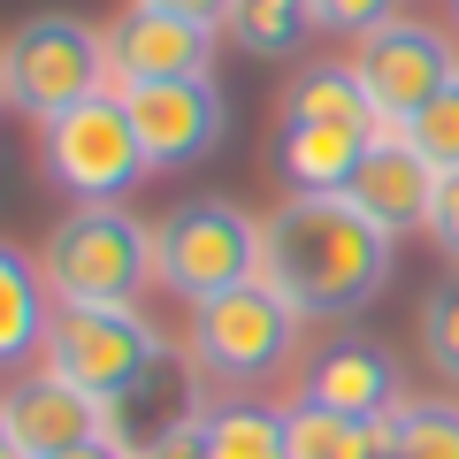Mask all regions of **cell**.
Masks as SVG:
<instances>
[{
	"label": "cell",
	"mask_w": 459,
	"mask_h": 459,
	"mask_svg": "<svg viewBox=\"0 0 459 459\" xmlns=\"http://www.w3.org/2000/svg\"><path fill=\"white\" fill-rule=\"evenodd\" d=\"M146 8H169V16H192V23H214V31H222L238 0H146Z\"/></svg>",
	"instance_id": "cell-26"
},
{
	"label": "cell",
	"mask_w": 459,
	"mask_h": 459,
	"mask_svg": "<svg viewBox=\"0 0 459 459\" xmlns=\"http://www.w3.org/2000/svg\"><path fill=\"white\" fill-rule=\"evenodd\" d=\"M222 31L238 39L246 54H261V62H276V54H291L299 39L314 31V0H238Z\"/></svg>",
	"instance_id": "cell-18"
},
{
	"label": "cell",
	"mask_w": 459,
	"mask_h": 459,
	"mask_svg": "<svg viewBox=\"0 0 459 459\" xmlns=\"http://www.w3.org/2000/svg\"><path fill=\"white\" fill-rule=\"evenodd\" d=\"M437 161H429L421 146H413L406 123H391V115H376L368 123V161L352 169V184H344V199L360 214H376L391 238H406V230H429V214H437Z\"/></svg>",
	"instance_id": "cell-10"
},
{
	"label": "cell",
	"mask_w": 459,
	"mask_h": 459,
	"mask_svg": "<svg viewBox=\"0 0 459 459\" xmlns=\"http://www.w3.org/2000/svg\"><path fill=\"white\" fill-rule=\"evenodd\" d=\"M0 108H8V69H0Z\"/></svg>",
	"instance_id": "cell-29"
},
{
	"label": "cell",
	"mask_w": 459,
	"mask_h": 459,
	"mask_svg": "<svg viewBox=\"0 0 459 459\" xmlns=\"http://www.w3.org/2000/svg\"><path fill=\"white\" fill-rule=\"evenodd\" d=\"M54 459H131V444L123 437H92V444H77V452H54Z\"/></svg>",
	"instance_id": "cell-27"
},
{
	"label": "cell",
	"mask_w": 459,
	"mask_h": 459,
	"mask_svg": "<svg viewBox=\"0 0 459 459\" xmlns=\"http://www.w3.org/2000/svg\"><path fill=\"white\" fill-rule=\"evenodd\" d=\"M54 337V291H47V268H31V253H16L0 238V368L47 352Z\"/></svg>",
	"instance_id": "cell-14"
},
{
	"label": "cell",
	"mask_w": 459,
	"mask_h": 459,
	"mask_svg": "<svg viewBox=\"0 0 459 459\" xmlns=\"http://www.w3.org/2000/svg\"><path fill=\"white\" fill-rule=\"evenodd\" d=\"M307 123H329V131H368V123H376V108H368L352 62L307 69V77L291 84V100H283V131H307Z\"/></svg>",
	"instance_id": "cell-16"
},
{
	"label": "cell",
	"mask_w": 459,
	"mask_h": 459,
	"mask_svg": "<svg viewBox=\"0 0 459 459\" xmlns=\"http://www.w3.org/2000/svg\"><path fill=\"white\" fill-rule=\"evenodd\" d=\"M153 276L184 307H207V299L238 291V283L261 276V222L238 199H192V207L153 222Z\"/></svg>",
	"instance_id": "cell-4"
},
{
	"label": "cell",
	"mask_w": 459,
	"mask_h": 459,
	"mask_svg": "<svg viewBox=\"0 0 459 459\" xmlns=\"http://www.w3.org/2000/svg\"><path fill=\"white\" fill-rule=\"evenodd\" d=\"M283 459H391L376 421H352V413H329L314 398H299L283 413Z\"/></svg>",
	"instance_id": "cell-15"
},
{
	"label": "cell",
	"mask_w": 459,
	"mask_h": 459,
	"mask_svg": "<svg viewBox=\"0 0 459 459\" xmlns=\"http://www.w3.org/2000/svg\"><path fill=\"white\" fill-rule=\"evenodd\" d=\"M0 69H8V108L31 123H54L77 100L108 92V39L77 16H31L8 31Z\"/></svg>",
	"instance_id": "cell-5"
},
{
	"label": "cell",
	"mask_w": 459,
	"mask_h": 459,
	"mask_svg": "<svg viewBox=\"0 0 459 459\" xmlns=\"http://www.w3.org/2000/svg\"><path fill=\"white\" fill-rule=\"evenodd\" d=\"M360 161H368V131H329V123L283 131V177L299 192H344Z\"/></svg>",
	"instance_id": "cell-17"
},
{
	"label": "cell",
	"mask_w": 459,
	"mask_h": 459,
	"mask_svg": "<svg viewBox=\"0 0 459 459\" xmlns=\"http://www.w3.org/2000/svg\"><path fill=\"white\" fill-rule=\"evenodd\" d=\"M452 47H444L429 23H376L368 39H352V77H360L368 108L391 115V123H413L429 100L452 84Z\"/></svg>",
	"instance_id": "cell-8"
},
{
	"label": "cell",
	"mask_w": 459,
	"mask_h": 459,
	"mask_svg": "<svg viewBox=\"0 0 459 459\" xmlns=\"http://www.w3.org/2000/svg\"><path fill=\"white\" fill-rule=\"evenodd\" d=\"M0 406H8V429H16V452L23 459L77 452V444H92V437H123V429H115V406H100L92 391H77V383H62V376L16 383Z\"/></svg>",
	"instance_id": "cell-12"
},
{
	"label": "cell",
	"mask_w": 459,
	"mask_h": 459,
	"mask_svg": "<svg viewBox=\"0 0 459 459\" xmlns=\"http://www.w3.org/2000/svg\"><path fill=\"white\" fill-rule=\"evenodd\" d=\"M299 322H307V314H299L276 283L253 276V283H238V291L207 299V307H192V360H199V376H214V383H261V376H276V368L291 360Z\"/></svg>",
	"instance_id": "cell-7"
},
{
	"label": "cell",
	"mask_w": 459,
	"mask_h": 459,
	"mask_svg": "<svg viewBox=\"0 0 459 459\" xmlns=\"http://www.w3.org/2000/svg\"><path fill=\"white\" fill-rule=\"evenodd\" d=\"M406 131H413V146L437 161V177H452V169H459V69H452V84H444V92L413 115Z\"/></svg>",
	"instance_id": "cell-22"
},
{
	"label": "cell",
	"mask_w": 459,
	"mask_h": 459,
	"mask_svg": "<svg viewBox=\"0 0 459 459\" xmlns=\"http://www.w3.org/2000/svg\"><path fill=\"white\" fill-rule=\"evenodd\" d=\"M207 444H214V459H283V413H268V406H214L207 413Z\"/></svg>",
	"instance_id": "cell-19"
},
{
	"label": "cell",
	"mask_w": 459,
	"mask_h": 459,
	"mask_svg": "<svg viewBox=\"0 0 459 459\" xmlns=\"http://www.w3.org/2000/svg\"><path fill=\"white\" fill-rule=\"evenodd\" d=\"M100 39H108V92H131V84H177V77H214V23L169 16V8H146V0H131Z\"/></svg>",
	"instance_id": "cell-9"
},
{
	"label": "cell",
	"mask_w": 459,
	"mask_h": 459,
	"mask_svg": "<svg viewBox=\"0 0 459 459\" xmlns=\"http://www.w3.org/2000/svg\"><path fill=\"white\" fill-rule=\"evenodd\" d=\"M307 398L329 406V413H352V421H383V413L406 406L391 360H383L376 344H337V352H322L314 376H307Z\"/></svg>",
	"instance_id": "cell-13"
},
{
	"label": "cell",
	"mask_w": 459,
	"mask_h": 459,
	"mask_svg": "<svg viewBox=\"0 0 459 459\" xmlns=\"http://www.w3.org/2000/svg\"><path fill=\"white\" fill-rule=\"evenodd\" d=\"M39 161H47L54 192H69L77 207H123L138 192V177H153L123 92H92L69 115L39 123Z\"/></svg>",
	"instance_id": "cell-3"
},
{
	"label": "cell",
	"mask_w": 459,
	"mask_h": 459,
	"mask_svg": "<svg viewBox=\"0 0 459 459\" xmlns=\"http://www.w3.org/2000/svg\"><path fill=\"white\" fill-rule=\"evenodd\" d=\"M421 352L444 383H459V276H444L421 299Z\"/></svg>",
	"instance_id": "cell-21"
},
{
	"label": "cell",
	"mask_w": 459,
	"mask_h": 459,
	"mask_svg": "<svg viewBox=\"0 0 459 459\" xmlns=\"http://www.w3.org/2000/svg\"><path fill=\"white\" fill-rule=\"evenodd\" d=\"M429 238L444 246V261H459V169L437 184V214H429Z\"/></svg>",
	"instance_id": "cell-25"
},
{
	"label": "cell",
	"mask_w": 459,
	"mask_h": 459,
	"mask_svg": "<svg viewBox=\"0 0 459 459\" xmlns=\"http://www.w3.org/2000/svg\"><path fill=\"white\" fill-rule=\"evenodd\" d=\"M398 238L344 192H291L261 222V283H276L307 322H344L383 299Z\"/></svg>",
	"instance_id": "cell-1"
},
{
	"label": "cell",
	"mask_w": 459,
	"mask_h": 459,
	"mask_svg": "<svg viewBox=\"0 0 459 459\" xmlns=\"http://www.w3.org/2000/svg\"><path fill=\"white\" fill-rule=\"evenodd\" d=\"M146 459H214V444H207V413H184V421H169L161 437H153Z\"/></svg>",
	"instance_id": "cell-24"
},
{
	"label": "cell",
	"mask_w": 459,
	"mask_h": 459,
	"mask_svg": "<svg viewBox=\"0 0 459 459\" xmlns=\"http://www.w3.org/2000/svg\"><path fill=\"white\" fill-rule=\"evenodd\" d=\"M161 360H169V344L153 322H138V307H62L54 314L47 376L92 391L100 406H123Z\"/></svg>",
	"instance_id": "cell-6"
},
{
	"label": "cell",
	"mask_w": 459,
	"mask_h": 459,
	"mask_svg": "<svg viewBox=\"0 0 459 459\" xmlns=\"http://www.w3.org/2000/svg\"><path fill=\"white\" fill-rule=\"evenodd\" d=\"M0 459H23L16 452V429H8V406H0Z\"/></svg>",
	"instance_id": "cell-28"
},
{
	"label": "cell",
	"mask_w": 459,
	"mask_h": 459,
	"mask_svg": "<svg viewBox=\"0 0 459 459\" xmlns=\"http://www.w3.org/2000/svg\"><path fill=\"white\" fill-rule=\"evenodd\" d=\"M452 8H459V0H452Z\"/></svg>",
	"instance_id": "cell-30"
},
{
	"label": "cell",
	"mask_w": 459,
	"mask_h": 459,
	"mask_svg": "<svg viewBox=\"0 0 459 459\" xmlns=\"http://www.w3.org/2000/svg\"><path fill=\"white\" fill-rule=\"evenodd\" d=\"M391 16H398V0H314V23L322 31H352V39H368Z\"/></svg>",
	"instance_id": "cell-23"
},
{
	"label": "cell",
	"mask_w": 459,
	"mask_h": 459,
	"mask_svg": "<svg viewBox=\"0 0 459 459\" xmlns=\"http://www.w3.org/2000/svg\"><path fill=\"white\" fill-rule=\"evenodd\" d=\"M398 459H459V406L452 398H406L398 406Z\"/></svg>",
	"instance_id": "cell-20"
},
{
	"label": "cell",
	"mask_w": 459,
	"mask_h": 459,
	"mask_svg": "<svg viewBox=\"0 0 459 459\" xmlns=\"http://www.w3.org/2000/svg\"><path fill=\"white\" fill-rule=\"evenodd\" d=\"M54 307H138L153 283V230L123 207H77L39 246Z\"/></svg>",
	"instance_id": "cell-2"
},
{
	"label": "cell",
	"mask_w": 459,
	"mask_h": 459,
	"mask_svg": "<svg viewBox=\"0 0 459 459\" xmlns=\"http://www.w3.org/2000/svg\"><path fill=\"white\" fill-rule=\"evenodd\" d=\"M123 108H131V123H138V146H146V169H153V177H161V169H192L199 153H214V138H222V123H230L214 77L131 84Z\"/></svg>",
	"instance_id": "cell-11"
}]
</instances>
